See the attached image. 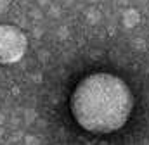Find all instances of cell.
Wrapping results in <instances>:
<instances>
[{
	"label": "cell",
	"mask_w": 149,
	"mask_h": 145,
	"mask_svg": "<svg viewBox=\"0 0 149 145\" xmlns=\"http://www.w3.org/2000/svg\"><path fill=\"white\" fill-rule=\"evenodd\" d=\"M123 23H125L128 28L135 26V24L139 23V12H137L135 9H128V10H125V14H123Z\"/></svg>",
	"instance_id": "obj_3"
},
{
	"label": "cell",
	"mask_w": 149,
	"mask_h": 145,
	"mask_svg": "<svg viewBox=\"0 0 149 145\" xmlns=\"http://www.w3.org/2000/svg\"><path fill=\"white\" fill-rule=\"evenodd\" d=\"M35 117H37L35 110H31V109H30V110H26V112H24V119H26V123H33V119H35Z\"/></svg>",
	"instance_id": "obj_5"
},
{
	"label": "cell",
	"mask_w": 149,
	"mask_h": 145,
	"mask_svg": "<svg viewBox=\"0 0 149 145\" xmlns=\"http://www.w3.org/2000/svg\"><path fill=\"white\" fill-rule=\"evenodd\" d=\"M134 110V93L125 79L111 72H92L71 92L70 112L80 128L90 133L121 130Z\"/></svg>",
	"instance_id": "obj_1"
},
{
	"label": "cell",
	"mask_w": 149,
	"mask_h": 145,
	"mask_svg": "<svg viewBox=\"0 0 149 145\" xmlns=\"http://www.w3.org/2000/svg\"><path fill=\"white\" fill-rule=\"evenodd\" d=\"M3 119H5V117H3V114H0V124L3 123Z\"/></svg>",
	"instance_id": "obj_7"
},
{
	"label": "cell",
	"mask_w": 149,
	"mask_h": 145,
	"mask_svg": "<svg viewBox=\"0 0 149 145\" xmlns=\"http://www.w3.org/2000/svg\"><path fill=\"white\" fill-rule=\"evenodd\" d=\"M7 5H9L7 0H0V12H3V10L7 9Z\"/></svg>",
	"instance_id": "obj_6"
},
{
	"label": "cell",
	"mask_w": 149,
	"mask_h": 145,
	"mask_svg": "<svg viewBox=\"0 0 149 145\" xmlns=\"http://www.w3.org/2000/svg\"><path fill=\"white\" fill-rule=\"evenodd\" d=\"M24 144L26 145H40V142H38L37 137H33V135H26V137H24Z\"/></svg>",
	"instance_id": "obj_4"
},
{
	"label": "cell",
	"mask_w": 149,
	"mask_h": 145,
	"mask_svg": "<svg viewBox=\"0 0 149 145\" xmlns=\"http://www.w3.org/2000/svg\"><path fill=\"white\" fill-rule=\"evenodd\" d=\"M28 50V36L14 24H0V64L19 62Z\"/></svg>",
	"instance_id": "obj_2"
}]
</instances>
